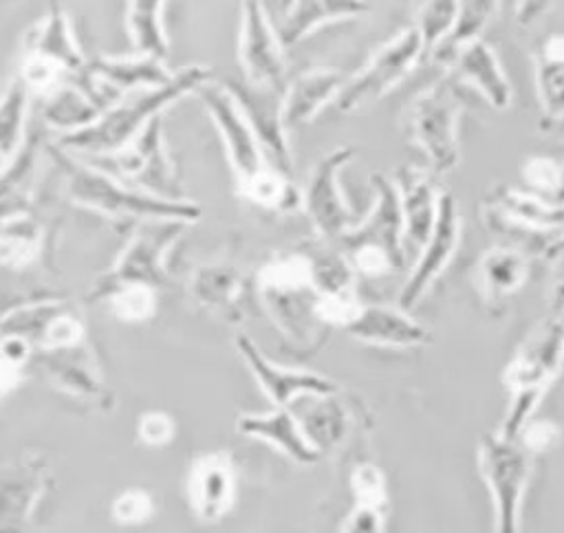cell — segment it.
<instances>
[{
	"mask_svg": "<svg viewBox=\"0 0 564 533\" xmlns=\"http://www.w3.org/2000/svg\"><path fill=\"white\" fill-rule=\"evenodd\" d=\"M460 0H423L416 11V29L423 35L427 53L452 31Z\"/></svg>",
	"mask_w": 564,
	"mask_h": 533,
	"instance_id": "obj_36",
	"label": "cell"
},
{
	"mask_svg": "<svg viewBox=\"0 0 564 533\" xmlns=\"http://www.w3.org/2000/svg\"><path fill=\"white\" fill-rule=\"evenodd\" d=\"M449 66L460 81L474 86L494 108L509 106L511 88L507 75L491 46L482 40H474L471 44L460 48Z\"/></svg>",
	"mask_w": 564,
	"mask_h": 533,
	"instance_id": "obj_25",
	"label": "cell"
},
{
	"mask_svg": "<svg viewBox=\"0 0 564 533\" xmlns=\"http://www.w3.org/2000/svg\"><path fill=\"white\" fill-rule=\"evenodd\" d=\"M346 75L337 68H308L295 75L280 95V117L286 130L313 121L326 106H335Z\"/></svg>",
	"mask_w": 564,
	"mask_h": 533,
	"instance_id": "obj_17",
	"label": "cell"
},
{
	"mask_svg": "<svg viewBox=\"0 0 564 533\" xmlns=\"http://www.w3.org/2000/svg\"><path fill=\"white\" fill-rule=\"evenodd\" d=\"M527 273V264L520 253L511 249L487 251L476 269L478 286L487 297H502L516 291Z\"/></svg>",
	"mask_w": 564,
	"mask_h": 533,
	"instance_id": "obj_33",
	"label": "cell"
},
{
	"mask_svg": "<svg viewBox=\"0 0 564 533\" xmlns=\"http://www.w3.org/2000/svg\"><path fill=\"white\" fill-rule=\"evenodd\" d=\"M425 53L427 48L416 26L397 31L364 62L355 75L346 79L335 108L350 115L377 104L414 70Z\"/></svg>",
	"mask_w": 564,
	"mask_h": 533,
	"instance_id": "obj_5",
	"label": "cell"
},
{
	"mask_svg": "<svg viewBox=\"0 0 564 533\" xmlns=\"http://www.w3.org/2000/svg\"><path fill=\"white\" fill-rule=\"evenodd\" d=\"M234 491L236 471L227 452H207L192 463L187 476V498L198 520H220L234 504Z\"/></svg>",
	"mask_w": 564,
	"mask_h": 533,
	"instance_id": "obj_16",
	"label": "cell"
},
{
	"mask_svg": "<svg viewBox=\"0 0 564 533\" xmlns=\"http://www.w3.org/2000/svg\"><path fill=\"white\" fill-rule=\"evenodd\" d=\"M46 467L37 458L18 460L2 471V531L20 529L33 513L44 489Z\"/></svg>",
	"mask_w": 564,
	"mask_h": 533,
	"instance_id": "obj_26",
	"label": "cell"
},
{
	"mask_svg": "<svg viewBox=\"0 0 564 533\" xmlns=\"http://www.w3.org/2000/svg\"><path fill=\"white\" fill-rule=\"evenodd\" d=\"M346 333L364 344L390 348H414L427 341V330L405 308L381 304H364Z\"/></svg>",
	"mask_w": 564,
	"mask_h": 533,
	"instance_id": "obj_22",
	"label": "cell"
},
{
	"mask_svg": "<svg viewBox=\"0 0 564 533\" xmlns=\"http://www.w3.org/2000/svg\"><path fill=\"white\" fill-rule=\"evenodd\" d=\"M375 200L368 214L341 238L346 247L355 244H377L394 255L399 264L405 258V229L399 203V192L392 178L383 174H372Z\"/></svg>",
	"mask_w": 564,
	"mask_h": 533,
	"instance_id": "obj_14",
	"label": "cell"
},
{
	"mask_svg": "<svg viewBox=\"0 0 564 533\" xmlns=\"http://www.w3.org/2000/svg\"><path fill=\"white\" fill-rule=\"evenodd\" d=\"M53 163L62 170L66 181V194L73 205L101 214L110 220L137 218V220H178L196 222L203 216L198 203L189 198H167L134 185L123 183L108 170L93 161L62 150L59 145L48 148Z\"/></svg>",
	"mask_w": 564,
	"mask_h": 533,
	"instance_id": "obj_1",
	"label": "cell"
},
{
	"mask_svg": "<svg viewBox=\"0 0 564 533\" xmlns=\"http://www.w3.org/2000/svg\"><path fill=\"white\" fill-rule=\"evenodd\" d=\"M167 0H126V33L132 53L170 62L172 46L165 29Z\"/></svg>",
	"mask_w": 564,
	"mask_h": 533,
	"instance_id": "obj_27",
	"label": "cell"
},
{
	"mask_svg": "<svg viewBox=\"0 0 564 533\" xmlns=\"http://www.w3.org/2000/svg\"><path fill=\"white\" fill-rule=\"evenodd\" d=\"M236 194L247 203L271 211H293L302 207V192L291 183L289 174L275 165H269L251 181L236 187Z\"/></svg>",
	"mask_w": 564,
	"mask_h": 533,
	"instance_id": "obj_32",
	"label": "cell"
},
{
	"mask_svg": "<svg viewBox=\"0 0 564 533\" xmlns=\"http://www.w3.org/2000/svg\"><path fill=\"white\" fill-rule=\"evenodd\" d=\"M361 302L355 293V289H339V291H324L317 293L315 300V317L322 326H339L348 328L352 319L361 311Z\"/></svg>",
	"mask_w": 564,
	"mask_h": 533,
	"instance_id": "obj_37",
	"label": "cell"
},
{
	"mask_svg": "<svg viewBox=\"0 0 564 533\" xmlns=\"http://www.w3.org/2000/svg\"><path fill=\"white\" fill-rule=\"evenodd\" d=\"M333 394L326 396H315V407H308L306 412H297L295 416L300 418L308 440L322 452L326 447H333L341 440L346 434V418L344 412L335 405L328 403Z\"/></svg>",
	"mask_w": 564,
	"mask_h": 533,
	"instance_id": "obj_34",
	"label": "cell"
},
{
	"mask_svg": "<svg viewBox=\"0 0 564 533\" xmlns=\"http://www.w3.org/2000/svg\"><path fill=\"white\" fill-rule=\"evenodd\" d=\"M154 513L152 496L143 489H126L112 502V518L119 524H141Z\"/></svg>",
	"mask_w": 564,
	"mask_h": 533,
	"instance_id": "obj_40",
	"label": "cell"
},
{
	"mask_svg": "<svg viewBox=\"0 0 564 533\" xmlns=\"http://www.w3.org/2000/svg\"><path fill=\"white\" fill-rule=\"evenodd\" d=\"M137 429H139L141 443H145L148 447H163L176 434V425L165 412H145L139 418Z\"/></svg>",
	"mask_w": 564,
	"mask_h": 533,
	"instance_id": "obj_41",
	"label": "cell"
},
{
	"mask_svg": "<svg viewBox=\"0 0 564 533\" xmlns=\"http://www.w3.org/2000/svg\"><path fill=\"white\" fill-rule=\"evenodd\" d=\"M341 533H383V511L355 504Z\"/></svg>",
	"mask_w": 564,
	"mask_h": 533,
	"instance_id": "obj_43",
	"label": "cell"
},
{
	"mask_svg": "<svg viewBox=\"0 0 564 533\" xmlns=\"http://www.w3.org/2000/svg\"><path fill=\"white\" fill-rule=\"evenodd\" d=\"M557 425L546 423V421H538L531 425L522 427V440L524 447L531 452H546L557 443Z\"/></svg>",
	"mask_w": 564,
	"mask_h": 533,
	"instance_id": "obj_44",
	"label": "cell"
},
{
	"mask_svg": "<svg viewBox=\"0 0 564 533\" xmlns=\"http://www.w3.org/2000/svg\"><path fill=\"white\" fill-rule=\"evenodd\" d=\"M350 491L355 498V504L359 507H372L381 509L388 502V485L386 476L377 465L361 463L350 474Z\"/></svg>",
	"mask_w": 564,
	"mask_h": 533,
	"instance_id": "obj_38",
	"label": "cell"
},
{
	"mask_svg": "<svg viewBox=\"0 0 564 533\" xmlns=\"http://www.w3.org/2000/svg\"><path fill=\"white\" fill-rule=\"evenodd\" d=\"M368 11V0H291L289 4H284V15L278 24V33L289 48L326 24L355 20L366 15Z\"/></svg>",
	"mask_w": 564,
	"mask_h": 533,
	"instance_id": "obj_24",
	"label": "cell"
},
{
	"mask_svg": "<svg viewBox=\"0 0 564 533\" xmlns=\"http://www.w3.org/2000/svg\"><path fill=\"white\" fill-rule=\"evenodd\" d=\"M88 73L95 84L117 93H137L167 84L176 70L156 57L143 53L99 55L88 62Z\"/></svg>",
	"mask_w": 564,
	"mask_h": 533,
	"instance_id": "obj_19",
	"label": "cell"
},
{
	"mask_svg": "<svg viewBox=\"0 0 564 533\" xmlns=\"http://www.w3.org/2000/svg\"><path fill=\"white\" fill-rule=\"evenodd\" d=\"M498 9V0H460L452 31L430 51L432 57L445 66L452 64L456 53L478 40L480 31L489 24Z\"/></svg>",
	"mask_w": 564,
	"mask_h": 533,
	"instance_id": "obj_31",
	"label": "cell"
},
{
	"mask_svg": "<svg viewBox=\"0 0 564 533\" xmlns=\"http://www.w3.org/2000/svg\"><path fill=\"white\" fill-rule=\"evenodd\" d=\"M194 300L207 311L220 315L227 322H240L245 317L247 282L242 273L225 262L200 264L189 280Z\"/></svg>",
	"mask_w": 564,
	"mask_h": 533,
	"instance_id": "obj_23",
	"label": "cell"
},
{
	"mask_svg": "<svg viewBox=\"0 0 564 533\" xmlns=\"http://www.w3.org/2000/svg\"><path fill=\"white\" fill-rule=\"evenodd\" d=\"M289 2H291V0H284V4H289Z\"/></svg>",
	"mask_w": 564,
	"mask_h": 533,
	"instance_id": "obj_45",
	"label": "cell"
},
{
	"mask_svg": "<svg viewBox=\"0 0 564 533\" xmlns=\"http://www.w3.org/2000/svg\"><path fill=\"white\" fill-rule=\"evenodd\" d=\"M346 251L355 273H361L366 278H381L401 266L390 251L377 244H355L346 247Z\"/></svg>",
	"mask_w": 564,
	"mask_h": 533,
	"instance_id": "obj_39",
	"label": "cell"
},
{
	"mask_svg": "<svg viewBox=\"0 0 564 533\" xmlns=\"http://www.w3.org/2000/svg\"><path fill=\"white\" fill-rule=\"evenodd\" d=\"M110 104L108 93L99 84L68 81L44 99L42 119L59 137L95 123Z\"/></svg>",
	"mask_w": 564,
	"mask_h": 533,
	"instance_id": "obj_20",
	"label": "cell"
},
{
	"mask_svg": "<svg viewBox=\"0 0 564 533\" xmlns=\"http://www.w3.org/2000/svg\"><path fill=\"white\" fill-rule=\"evenodd\" d=\"M88 161L139 189L167 198H183L178 192L181 183L176 161L170 154L161 117L152 119L119 152L108 156H95Z\"/></svg>",
	"mask_w": 564,
	"mask_h": 533,
	"instance_id": "obj_7",
	"label": "cell"
},
{
	"mask_svg": "<svg viewBox=\"0 0 564 533\" xmlns=\"http://www.w3.org/2000/svg\"><path fill=\"white\" fill-rule=\"evenodd\" d=\"M194 97L200 101L220 134L236 187L245 185L256 174L273 165L231 84L209 79L194 93Z\"/></svg>",
	"mask_w": 564,
	"mask_h": 533,
	"instance_id": "obj_6",
	"label": "cell"
},
{
	"mask_svg": "<svg viewBox=\"0 0 564 533\" xmlns=\"http://www.w3.org/2000/svg\"><path fill=\"white\" fill-rule=\"evenodd\" d=\"M562 361L564 328L560 324H542L524 339L518 355L505 370V383L509 385L513 401L502 423V436L516 438L522 432L542 392L557 377Z\"/></svg>",
	"mask_w": 564,
	"mask_h": 533,
	"instance_id": "obj_3",
	"label": "cell"
},
{
	"mask_svg": "<svg viewBox=\"0 0 564 533\" xmlns=\"http://www.w3.org/2000/svg\"><path fill=\"white\" fill-rule=\"evenodd\" d=\"M478 467L491 491L498 533H518L522 493L531 474L529 456L502 434H487L478 447Z\"/></svg>",
	"mask_w": 564,
	"mask_h": 533,
	"instance_id": "obj_10",
	"label": "cell"
},
{
	"mask_svg": "<svg viewBox=\"0 0 564 533\" xmlns=\"http://www.w3.org/2000/svg\"><path fill=\"white\" fill-rule=\"evenodd\" d=\"M209 79V66L189 64L176 70L174 77L159 88L128 93L121 101H112L95 123L68 134H59L55 145L86 159L115 154L126 148L152 119L161 117L183 97L194 95Z\"/></svg>",
	"mask_w": 564,
	"mask_h": 533,
	"instance_id": "obj_2",
	"label": "cell"
},
{
	"mask_svg": "<svg viewBox=\"0 0 564 533\" xmlns=\"http://www.w3.org/2000/svg\"><path fill=\"white\" fill-rule=\"evenodd\" d=\"M352 159V145H337L328 150L308 172L306 185L302 189V209L322 238L341 240L359 222L339 181L341 170Z\"/></svg>",
	"mask_w": 564,
	"mask_h": 533,
	"instance_id": "obj_11",
	"label": "cell"
},
{
	"mask_svg": "<svg viewBox=\"0 0 564 533\" xmlns=\"http://www.w3.org/2000/svg\"><path fill=\"white\" fill-rule=\"evenodd\" d=\"M108 300L110 313L126 324H141L148 322L159 306V295L156 286L141 284V282H130V284H119L112 291L104 295Z\"/></svg>",
	"mask_w": 564,
	"mask_h": 533,
	"instance_id": "obj_35",
	"label": "cell"
},
{
	"mask_svg": "<svg viewBox=\"0 0 564 533\" xmlns=\"http://www.w3.org/2000/svg\"><path fill=\"white\" fill-rule=\"evenodd\" d=\"M460 240V216L458 207L452 194L441 192L438 203V216L434 222V229L425 244L421 247V253L399 293V306L410 311L436 282V278L445 271L449 264L456 247Z\"/></svg>",
	"mask_w": 564,
	"mask_h": 533,
	"instance_id": "obj_12",
	"label": "cell"
},
{
	"mask_svg": "<svg viewBox=\"0 0 564 533\" xmlns=\"http://www.w3.org/2000/svg\"><path fill=\"white\" fill-rule=\"evenodd\" d=\"M236 429L242 436L273 445L297 465H313L319 458V449L308 440L291 407H278L269 414H242L236 421Z\"/></svg>",
	"mask_w": 564,
	"mask_h": 533,
	"instance_id": "obj_21",
	"label": "cell"
},
{
	"mask_svg": "<svg viewBox=\"0 0 564 533\" xmlns=\"http://www.w3.org/2000/svg\"><path fill=\"white\" fill-rule=\"evenodd\" d=\"M236 348L260 390L278 407H291L304 396H326L337 392V383H333L324 374L300 368H282L269 361L247 333L236 335Z\"/></svg>",
	"mask_w": 564,
	"mask_h": 533,
	"instance_id": "obj_13",
	"label": "cell"
},
{
	"mask_svg": "<svg viewBox=\"0 0 564 533\" xmlns=\"http://www.w3.org/2000/svg\"><path fill=\"white\" fill-rule=\"evenodd\" d=\"M48 377L70 394L99 396L101 381L84 346L64 350H40Z\"/></svg>",
	"mask_w": 564,
	"mask_h": 533,
	"instance_id": "obj_29",
	"label": "cell"
},
{
	"mask_svg": "<svg viewBox=\"0 0 564 533\" xmlns=\"http://www.w3.org/2000/svg\"><path fill=\"white\" fill-rule=\"evenodd\" d=\"M22 51L37 53L59 64L77 81H93L88 73V59L73 31V22L57 2H51L46 13L26 31Z\"/></svg>",
	"mask_w": 564,
	"mask_h": 533,
	"instance_id": "obj_15",
	"label": "cell"
},
{
	"mask_svg": "<svg viewBox=\"0 0 564 533\" xmlns=\"http://www.w3.org/2000/svg\"><path fill=\"white\" fill-rule=\"evenodd\" d=\"M392 181L397 185L403 214L405 249H421L434 229L441 194L436 192L432 176L416 165L397 167Z\"/></svg>",
	"mask_w": 564,
	"mask_h": 533,
	"instance_id": "obj_18",
	"label": "cell"
},
{
	"mask_svg": "<svg viewBox=\"0 0 564 533\" xmlns=\"http://www.w3.org/2000/svg\"><path fill=\"white\" fill-rule=\"evenodd\" d=\"M522 176L531 187H535L540 192H553L562 183L560 165L553 159H546V156L529 159L522 167Z\"/></svg>",
	"mask_w": 564,
	"mask_h": 533,
	"instance_id": "obj_42",
	"label": "cell"
},
{
	"mask_svg": "<svg viewBox=\"0 0 564 533\" xmlns=\"http://www.w3.org/2000/svg\"><path fill=\"white\" fill-rule=\"evenodd\" d=\"M185 227L187 222L178 220H143L108 273L97 282L95 297H104L115 286L130 282L159 286L167 275V253Z\"/></svg>",
	"mask_w": 564,
	"mask_h": 533,
	"instance_id": "obj_9",
	"label": "cell"
},
{
	"mask_svg": "<svg viewBox=\"0 0 564 533\" xmlns=\"http://www.w3.org/2000/svg\"><path fill=\"white\" fill-rule=\"evenodd\" d=\"M403 119L410 143L425 156L434 174H447L458 165L460 106L445 81H436L416 93Z\"/></svg>",
	"mask_w": 564,
	"mask_h": 533,
	"instance_id": "obj_4",
	"label": "cell"
},
{
	"mask_svg": "<svg viewBox=\"0 0 564 533\" xmlns=\"http://www.w3.org/2000/svg\"><path fill=\"white\" fill-rule=\"evenodd\" d=\"M42 225L24 209L4 211L0 231V260L7 269H26L42 249Z\"/></svg>",
	"mask_w": 564,
	"mask_h": 533,
	"instance_id": "obj_28",
	"label": "cell"
},
{
	"mask_svg": "<svg viewBox=\"0 0 564 533\" xmlns=\"http://www.w3.org/2000/svg\"><path fill=\"white\" fill-rule=\"evenodd\" d=\"M31 93L18 73L7 81L0 104V163L2 170L18 156L26 143V121Z\"/></svg>",
	"mask_w": 564,
	"mask_h": 533,
	"instance_id": "obj_30",
	"label": "cell"
},
{
	"mask_svg": "<svg viewBox=\"0 0 564 533\" xmlns=\"http://www.w3.org/2000/svg\"><path fill=\"white\" fill-rule=\"evenodd\" d=\"M284 42L273 26L262 0L240 2L238 24V64L245 84L282 95L286 88V55Z\"/></svg>",
	"mask_w": 564,
	"mask_h": 533,
	"instance_id": "obj_8",
	"label": "cell"
}]
</instances>
